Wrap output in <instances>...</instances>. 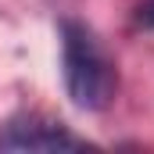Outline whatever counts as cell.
I'll return each instance as SVG.
<instances>
[{"label":"cell","mask_w":154,"mask_h":154,"mask_svg":"<svg viewBox=\"0 0 154 154\" xmlns=\"http://www.w3.org/2000/svg\"><path fill=\"white\" fill-rule=\"evenodd\" d=\"M86 140L61 122L47 115H14L0 125V151L4 154H22V151H82Z\"/></svg>","instance_id":"7a4b0ae2"},{"label":"cell","mask_w":154,"mask_h":154,"mask_svg":"<svg viewBox=\"0 0 154 154\" xmlns=\"http://www.w3.org/2000/svg\"><path fill=\"white\" fill-rule=\"evenodd\" d=\"M57 29H61V72L72 104L82 111H104L118 93L115 61L104 54V47L82 22L65 18Z\"/></svg>","instance_id":"6da1fadb"},{"label":"cell","mask_w":154,"mask_h":154,"mask_svg":"<svg viewBox=\"0 0 154 154\" xmlns=\"http://www.w3.org/2000/svg\"><path fill=\"white\" fill-rule=\"evenodd\" d=\"M136 25L154 29V0H147V4H140V7H136Z\"/></svg>","instance_id":"3957f363"}]
</instances>
